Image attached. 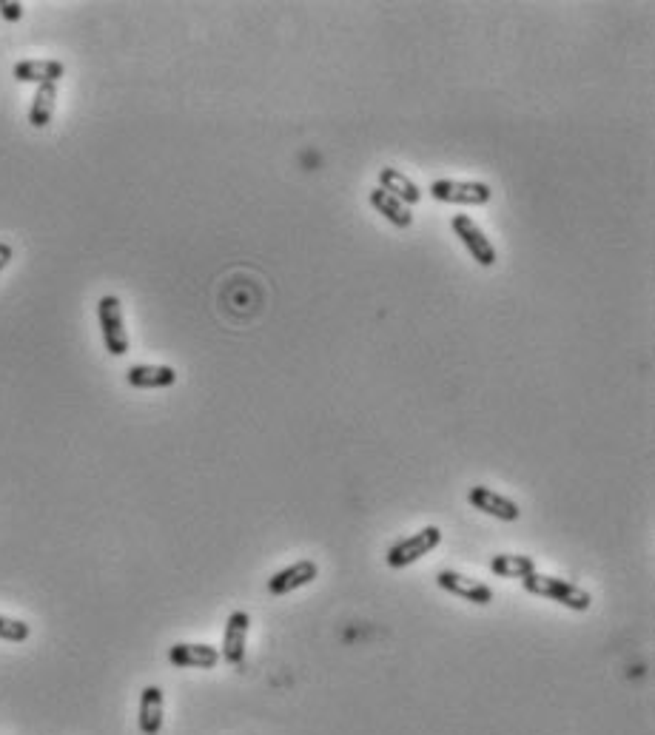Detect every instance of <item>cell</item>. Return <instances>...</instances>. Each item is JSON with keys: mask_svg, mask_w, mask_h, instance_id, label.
<instances>
[{"mask_svg": "<svg viewBox=\"0 0 655 735\" xmlns=\"http://www.w3.org/2000/svg\"><path fill=\"white\" fill-rule=\"evenodd\" d=\"M0 15L6 20H12V23H18L23 18V3H18V0H0Z\"/></svg>", "mask_w": 655, "mask_h": 735, "instance_id": "d6986e66", "label": "cell"}, {"mask_svg": "<svg viewBox=\"0 0 655 735\" xmlns=\"http://www.w3.org/2000/svg\"><path fill=\"white\" fill-rule=\"evenodd\" d=\"M317 576H319L317 562L302 559L297 565L282 567L280 573H274V576L268 579V593H271V596H288V593H294V590H300V587L311 585Z\"/></svg>", "mask_w": 655, "mask_h": 735, "instance_id": "9c48e42d", "label": "cell"}, {"mask_svg": "<svg viewBox=\"0 0 655 735\" xmlns=\"http://www.w3.org/2000/svg\"><path fill=\"white\" fill-rule=\"evenodd\" d=\"M431 197L456 206H487L493 191L482 180H433Z\"/></svg>", "mask_w": 655, "mask_h": 735, "instance_id": "3957f363", "label": "cell"}, {"mask_svg": "<svg viewBox=\"0 0 655 735\" xmlns=\"http://www.w3.org/2000/svg\"><path fill=\"white\" fill-rule=\"evenodd\" d=\"M97 320H100V331H103V345L112 357H123L129 354V331L123 322V305L114 294H106L97 302Z\"/></svg>", "mask_w": 655, "mask_h": 735, "instance_id": "7a4b0ae2", "label": "cell"}, {"mask_svg": "<svg viewBox=\"0 0 655 735\" xmlns=\"http://www.w3.org/2000/svg\"><path fill=\"white\" fill-rule=\"evenodd\" d=\"M169 661L174 667H197V670H211L220 664V650L211 644H174L169 650Z\"/></svg>", "mask_w": 655, "mask_h": 735, "instance_id": "30bf717a", "label": "cell"}, {"mask_svg": "<svg viewBox=\"0 0 655 735\" xmlns=\"http://www.w3.org/2000/svg\"><path fill=\"white\" fill-rule=\"evenodd\" d=\"M371 206L388 220V223H393L396 228H411L413 226V214H411V208L405 206V203H399L396 197H391L388 191H382L379 186H376L374 191H371Z\"/></svg>", "mask_w": 655, "mask_h": 735, "instance_id": "9a60e30c", "label": "cell"}, {"mask_svg": "<svg viewBox=\"0 0 655 735\" xmlns=\"http://www.w3.org/2000/svg\"><path fill=\"white\" fill-rule=\"evenodd\" d=\"M524 590L530 596H539V599H550V602H559L567 610H576V613H584L590 610L593 604V596L584 590V587L573 585L567 579H556V576H547V573H530L527 579H522Z\"/></svg>", "mask_w": 655, "mask_h": 735, "instance_id": "6da1fadb", "label": "cell"}, {"mask_svg": "<svg viewBox=\"0 0 655 735\" xmlns=\"http://www.w3.org/2000/svg\"><path fill=\"white\" fill-rule=\"evenodd\" d=\"M248 627H251V616L245 610H234L225 622L223 636V656L225 664L231 667H243L245 661V641H248Z\"/></svg>", "mask_w": 655, "mask_h": 735, "instance_id": "52a82bcc", "label": "cell"}, {"mask_svg": "<svg viewBox=\"0 0 655 735\" xmlns=\"http://www.w3.org/2000/svg\"><path fill=\"white\" fill-rule=\"evenodd\" d=\"M436 585L453 593V596H459V599H465V602L479 604V607L493 602V590L490 587L482 585V582H473V579L456 573V570H439L436 573Z\"/></svg>", "mask_w": 655, "mask_h": 735, "instance_id": "ba28073f", "label": "cell"}, {"mask_svg": "<svg viewBox=\"0 0 655 735\" xmlns=\"http://www.w3.org/2000/svg\"><path fill=\"white\" fill-rule=\"evenodd\" d=\"M450 228H453V234L462 240V245L468 248L470 257L482 265V268H493V265H496V260H499L496 248H493V243L487 240L485 231L479 228V223H476L470 214H456V217L450 220Z\"/></svg>", "mask_w": 655, "mask_h": 735, "instance_id": "5b68a950", "label": "cell"}, {"mask_svg": "<svg viewBox=\"0 0 655 735\" xmlns=\"http://www.w3.org/2000/svg\"><path fill=\"white\" fill-rule=\"evenodd\" d=\"M379 189L388 191L391 197H396L405 206H416L422 200V189L413 183L408 174H402L399 169H391V166L379 171Z\"/></svg>", "mask_w": 655, "mask_h": 735, "instance_id": "4fadbf2b", "label": "cell"}, {"mask_svg": "<svg viewBox=\"0 0 655 735\" xmlns=\"http://www.w3.org/2000/svg\"><path fill=\"white\" fill-rule=\"evenodd\" d=\"M140 733L143 735H157L163 730V690L160 687H146L143 696H140Z\"/></svg>", "mask_w": 655, "mask_h": 735, "instance_id": "5bb4252c", "label": "cell"}, {"mask_svg": "<svg viewBox=\"0 0 655 735\" xmlns=\"http://www.w3.org/2000/svg\"><path fill=\"white\" fill-rule=\"evenodd\" d=\"M468 502L476 510H482L487 516L499 519V522H519V516H522V510H519V505H516L513 499H507V496L496 493V490L487 488V485L470 488Z\"/></svg>", "mask_w": 655, "mask_h": 735, "instance_id": "8992f818", "label": "cell"}, {"mask_svg": "<svg viewBox=\"0 0 655 735\" xmlns=\"http://www.w3.org/2000/svg\"><path fill=\"white\" fill-rule=\"evenodd\" d=\"M442 545V530L436 528V525H428V528H422L419 533H413V536H405V539H399L396 545L388 550V565L393 570H399V567H408L413 562H419L422 556H428L431 550Z\"/></svg>", "mask_w": 655, "mask_h": 735, "instance_id": "277c9868", "label": "cell"}, {"mask_svg": "<svg viewBox=\"0 0 655 735\" xmlns=\"http://www.w3.org/2000/svg\"><path fill=\"white\" fill-rule=\"evenodd\" d=\"M12 254H15V251H12V245H9V243H0V271H3L6 265H9V260H12Z\"/></svg>", "mask_w": 655, "mask_h": 735, "instance_id": "ffe728a7", "label": "cell"}, {"mask_svg": "<svg viewBox=\"0 0 655 735\" xmlns=\"http://www.w3.org/2000/svg\"><path fill=\"white\" fill-rule=\"evenodd\" d=\"M126 382L131 388H169L177 382V371L171 365H131L126 371Z\"/></svg>", "mask_w": 655, "mask_h": 735, "instance_id": "7c38bea8", "label": "cell"}, {"mask_svg": "<svg viewBox=\"0 0 655 735\" xmlns=\"http://www.w3.org/2000/svg\"><path fill=\"white\" fill-rule=\"evenodd\" d=\"M57 103V83H43L38 86V92L32 97V109H29V123L35 129H46L52 123V114H55Z\"/></svg>", "mask_w": 655, "mask_h": 735, "instance_id": "e0dca14e", "label": "cell"}, {"mask_svg": "<svg viewBox=\"0 0 655 735\" xmlns=\"http://www.w3.org/2000/svg\"><path fill=\"white\" fill-rule=\"evenodd\" d=\"M12 75L20 83L43 86V83H57L60 77L66 75V66L60 60H20V63H15Z\"/></svg>", "mask_w": 655, "mask_h": 735, "instance_id": "8fae6325", "label": "cell"}, {"mask_svg": "<svg viewBox=\"0 0 655 735\" xmlns=\"http://www.w3.org/2000/svg\"><path fill=\"white\" fill-rule=\"evenodd\" d=\"M29 624L20 622V619H6V616H0V639L3 641H26L29 639Z\"/></svg>", "mask_w": 655, "mask_h": 735, "instance_id": "ac0fdd59", "label": "cell"}, {"mask_svg": "<svg viewBox=\"0 0 655 735\" xmlns=\"http://www.w3.org/2000/svg\"><path fill=\"white\" fill-rule=\"evenodd\" d=\"M490 570L502 579H527L530 573H536V562L522 553H499L490 559Z\"/></svg>", "mask_w": 655, "mask_h": 735, "instance_id": "2e32d148", "label": "cell"}]
</instances>
